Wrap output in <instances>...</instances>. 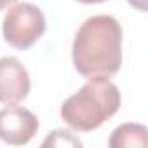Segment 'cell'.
<instances>
[{
    "mask_svg": "<svg viewBox=\"0 0 148 148\" xmlns=\"http://www.w3.org/2000/svg\"><path fill=\"white\" fill-rule=\"evenodd\" d=\"M75 70L82 77H112L122 66V26L106 14L87 18L71 47Z\"/></svg>",
    "mask_w": 148,
    "mask_h": 148,
    "instance_id": "1",
    "label": "cell"
},
{
    "mask_svg": "<svg viewBox=\"0 0 148 148\" xmlns=\"http://www.w3.org/2000/svg\"><path fill=\"white\" fill-rule=\"evenodd\" d=\"M120 101V92L108 77H91L79 92L63 103L61 117L71 129L91 132L119 112Z\"/></svg>",
    "mask_w": 148,
    "mask_h": 148,
    "instance_id": "2",
    "label": "cell"
},
{
    "mask_svg": "<svg viewBox=\"0 0 148 148\" xmlns=\"http://www.w3.org/2000/svg\"><path fill=\"white\" fill-rule=\"evenodd\" d=\"M4 38L5 42L18 49H30L45 32V18L42 11L33 4H18L9 9L4 18Z\"/></svg>",
    "mask_w": 148,
    "mask_h": 148,
    "instance_id": "3",
    "label": "cell"
},
{
    "mask_svg": "<svg viewBox=\"0 0 148 148\" xmlns=\"http://www.w3.org/2000/svg\"><path fill=\"white\" fill-rule=\"evenodd\" d=\"M38 131V119L26 108L9 106L0 110V139L12 146L26 145Z\"/></svg>",
    "mask_w": 148,
    "mask_h": 148,
    "instance_id": "4",
    "label": "cell"
},
{
    "mask_svg": "<svg viewBox=\"0 0 148 148\" xmlns=\"http://www.w3.org/2000/svg\"><path fill=\"white\" fill-rule=\"evenodd\" d=\"M30 92V75L16 58H0V103L18 105Z\"/></svg>",
    "mask_w": 148,
    "mask_h": 148,
    "instance_id": "5",
    "label": "cell"
},
{
    "mask_svg": "<svg viewBox=\"0 0 148 148\" xmlns=\"http://www.w3.org/2000/svg\"><path fill=\"white\" fill-rule=\"evenodd\" d=\"M146 127L141 124H124L112 132L108 145L112 148L122 146H146Z\"/></svg>",
    "mask_w": 148,
    "mask_h": 148,
    "instance_id": "6",
    "label": "cell"
},
{
    "mask_svg": "<svg viewBox=\"0 0 148 148\" xmlns=\"http://www.w3.org/2000/svg\"><path fill=\"white\" fill-rule=\"evenodd\" d=\"M82 146V141L75 138L70 131L64 129H56L52 131L42 143V146Z\"/></svg>",
    "mask_w": 148,
    "mask_h": 148,
    "instance_id": "7",
    "label": "cell"
},
{
    "mask_svg": "<svg viewBox=\"0 0 148 148\" xmlns=\"http://www.w3.org/2000/svg\"><path fill=\"white\" fill-rule=\"evenodd\" d=\"M127 2L134 7V9H138V11H141V12H145L146 9H148V5H146V0H127Z\"/></svg>",
    "mask_w": 148,
    "mask_h": 148,
    "instance_id": "8",
    "label": "cell"
},
{
    "mask_svg": "<svg viewBox=\"0 0 148 148\" xmlns=\"http://www.w3.org/2000/svg\"><path fill=\"white\" fill-rule=\"evenodd\" d=\"M16 2V0H0V11H4V9H7L9 5H12Z\"/></svg>",
    "mask_w": 148,
    "mask_h": 148,
    "instance_id": "9",
    "label": "cell"
},
{
    "mask_svg": "<svg viewBox=\"0 0 148 148\" xmlns=\"http://www.w3.org/2000/svg\"><path fill=\"white\" fill-rule=\"evenodd\" d=\"M80 4H101V2H106V0H77Z\"/></svg>",
    "mask_w": 148,
    "mask_h": 148,
    "instance_id": "10",
    "label": "cell"
}]
</instances>
